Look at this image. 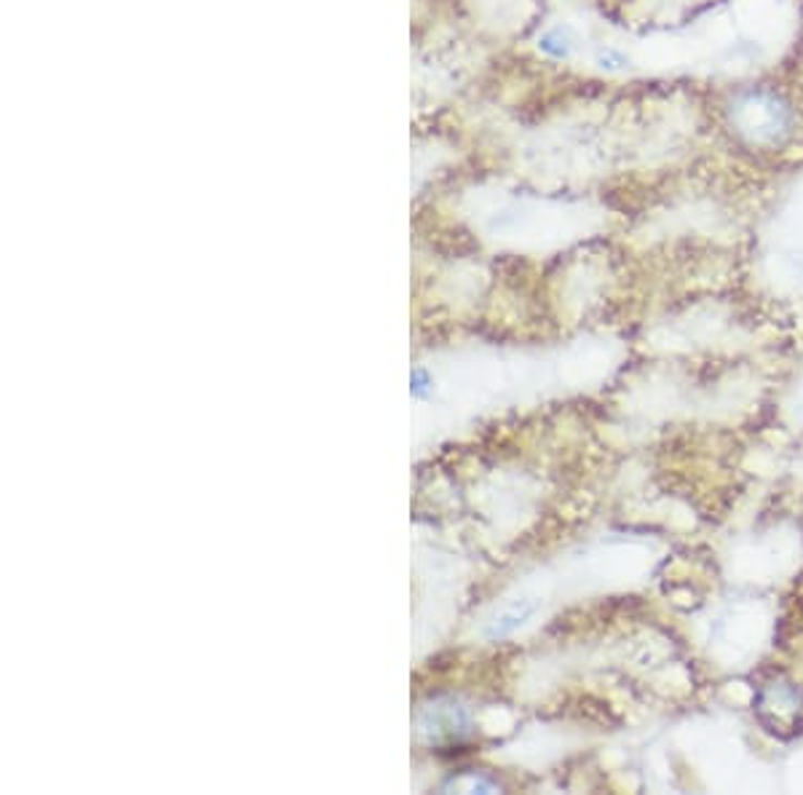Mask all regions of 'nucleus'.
Wrapping results in <instances>:
<instances>
[{
  "label": "nucleus",
  "mask_w": 803,
  "mask_h": 795,
  "mask_svg": "<svg viewBox=\"0 0 803 795\" xmlns=\"http://www.w3.org/2000/svg\"><path fill=\"white\" fill-rule=\"evenodd\" d=\"M723 127L742 150H790L803 134V105L777 84L737 86L720 105Z\"/></svg>",
  "instance_id": "obj_1"
},
{
  "label": "nucleus",
  "mask_w": 803,
  "mask_h": 795,
  "mask_svg": "<svg viewBox=\"0 0 803 795\" xmlns=\"http://www.w3.org/2000/svg\"><path fill=\"white\" fill-rule=\"evenodd\" d=\"M536 600H518V603H512L509 609H503L501 614H498L494 622L488 624V629H485V638L488 640H503L509 638V635L518 633L520 627L531 618L533 614H536Z\"/></svg>",
  "instance_id": "obj_2"
},
{
  "label": "nucleus",
  "mask_w": 803,
  "mask_h": 795,
  "mask_svg": "<svg viewBox=\"0 0 803 795\" xmlns=\"http://www.w3.org/2000/svg\"><path fill=\"white\" fill-rule=\"evenodd\" d=\"M542 49L555 59H568V57H571V51H573L571 33H568L565 27L549 29V33L542 38Z\"/></svg>",
  "instance_id": "obj_3"
},
{
  "label": "nucleus",
  "mask_w": 803,
  "mask_h": 795,
  "mask_svg": "<svg viewBox=\"0 0 803 795\" xmlns=\"http://www.w3.org/2000/svg\"><path fill=\"white\" fill-rule=\"evenodd\" d=\"M597 64L608 73H626L632 68V57L626 51L613 49V46H603V49H597Z\"/></svg>",
  "instance_id": "obj_4"
},
{
  "label": "nucleus",
  "mask_w": 803,
  "mask_h": 795,
  "mask_svg": "<svg viewBox=\"0 0 803 795\" xmlns=\"http://www.w3.org/2000/svg\"><path fill=\"white\" fill-rule=\"evenodd\" d=\"M429 388H431V378L424 368H415L410 373V392H413L415 399H426L429 397Z\"/></svg>",
  "instance_id": "obj_5"
}]
</instances>
